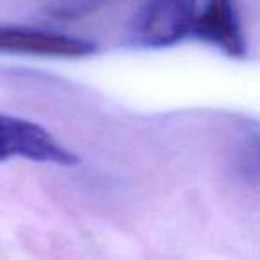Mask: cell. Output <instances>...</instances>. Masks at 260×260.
Segmentation results:
<instances>
[{"mask_svg":"<svg viewBox=\"0 0 260 260\" xmlns=\"http://www.w3.org/2000/svg\"><path fill=\"white\" fill-rule=\"evenodd\" d=\"M198 0H145L132 18L128 41L139 48L162 50L192 34Z\"/></svg>","mask_w":260,"mask_h":260,"instance_id":"obj_1","label":"cell"},{"mask_svg":"<svg viewBox=\"0 0 260 260\" xmlns=\"http://www.w3.org/2000/svg\"><path fill=\"white\" fill-rule=\"evenodd\" d=\"M191 36L232 59L246 57L248 52L235 0H203Z\"/></svg>","mask_w":260,"mask_h":260,"instance_id":"obj_4","label":"cell"},{"mask_svg":"<svg viewBox=\"0 0 260 260\" xmlns=\"http://www.w3.org/2000/svg\"><path fill=\"white\" fill-rule=\"evenodd\" d=\"M98 52L96 41L86 38L0 23V54L48 59H86Z\"/></svg>","mask_w":260,"mask_h":260,"instance_id":"obj_3","label":"cell"},{"mask_svg":"<svg viewBox=\"0 0 260 260\" xmlns=\"http://www.w3.org/2000/svg\"><path fill=\"white\" fill-rule=\"evenodd\" d=\"M11 159L62 168H72L80 162V157L66 148L47 126L0 112V162Z\"/></svg>","mask_w":260,"mask_h":260,"instance_id":"obj_2","label":"cell"}]
</instances>
